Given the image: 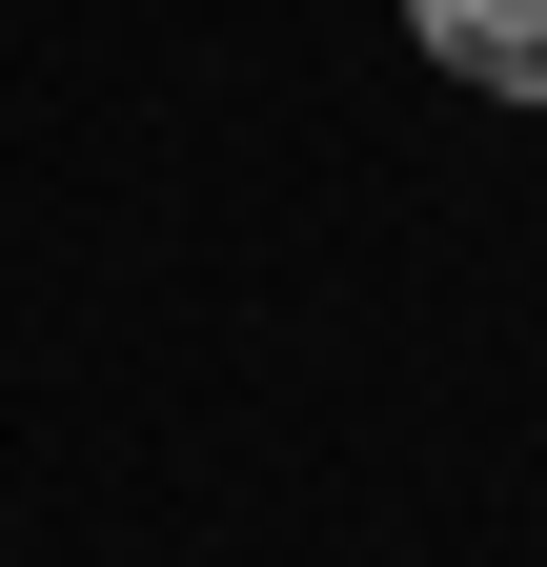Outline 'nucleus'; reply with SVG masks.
Segmentation results:
<instances>
[{
	"label": "nucleus",
	"mask_w": 547,
	"mask_h": 567,
	"mask_svg": "<svg viewBox=\"0 0 547 567\" xmlns=\"http://www.w3.org/2000/svg\"><path fill=\"white\" fill-rule=\"evenodd\" d=\"M426 21L446 82H487V102H547V0H405Z\"/></svg>",
	"instance_id": "f257e3e1"
}]
</instances>
